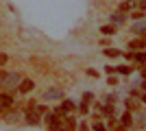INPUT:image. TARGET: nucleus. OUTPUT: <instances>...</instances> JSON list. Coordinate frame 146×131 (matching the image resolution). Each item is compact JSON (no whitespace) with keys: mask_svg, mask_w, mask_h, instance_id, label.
<instances>
[{"mask_svg":"<svg viewBox=\"0 0 146 131\" xmlns=\"http://www.w3.org/2000/svg\"><path fill=\"white\" fill-rule=\"evenodd\" d=\"M46 116V107L37 105V107H29V114H26V122L29 125H39V118Z\"/></svg>","mask_w":146,"mask_h":131,"instance_id":"nucleus-1","label":"nucleus"},{"mask_svg":"<svg viewBox=\"0 0 146 131\" xmlns=\"http://www.w3.org/2000/svg\"><path fill=\"white\" fill-rule=\"evenodd\" d=\"M20 74L18 72H5V76H2V81H0V85L5 87V90H13V87L20 85Z\"/></svg>","mask_w":146,"mask_h":131,"instance_id":"nucleus-2","label":"nucleus"},{"mask_svg":"<svg viewBox=\"0 0 146 131\" xmlns=\"http://www.w3.org/2000/svg\"><path fill=\"white\" fill-rule=\"evenodd\" d=\"M13 105H15V98H13V94H7V92L0 94V114H7Z\"/></svg>","mask_w":146,"mask_h":131,"instance_id":"nucleus-3","label":"nucleus"},{"mask_svg":"<svg viewBox=\"0 0 146 131\" xmlns=\"http://www.w3.org/2000/svg\"><path fill=\"white\" fill-rule=\"evenodd\" d=\"M129 48H131V53H146V37H137L133 39V42H129Z\"/></svg>","mask_w":146,"mask_h":131,"instance_id":"nucleus-4","label":"nucleus"},{"mask_svg":"<svg viewBox=\"0 0 146 131\" xmlns=\"http://www.w3.org/2000/svg\"><path fill=\"white\" fill-rule=\"evenodd\" d=\"M33 87H35V83L31 81V79H22L20 85H18V92L20 94H29V92H33Z\"/></svg>","mask_w":146,"mask_h":131,"instance_id":"nucleus-5","label":"nucleus"},{"mask_svg":"<svg viewBox=\"0 0 146 131\" xmlns=\"http://www.w3.org/2000/svg\"><path fill=\"white\" fill-rule=\"evenodd\" d=\"M72 109H74V103H72V100H63V103L57 107V114H59V116H66V114H70Z\"/></svg>","mask_w":146,"mask_h":131,"instance_id":"nucleus-6","label":"nucleus"},{"mask_svg":"<svg viewBox=\"0 0 146 131\" xmlns=\"http://www.w3.org/2000/svg\"><path fill=\"white\" fill-rule=\"evenodd\" d=\"M55 98H63L61 90H46L44 92V100H55Z\"/></svg>","mask_w":146,"mask_h":131,"instance_id":"nucleus-7","label":"nucleus"},{"mask_svg":"<svg viewBox=\"0 0 146 131\" xmlns=\"http://www.w3.org/2000/svg\"><path fill=\"white\" fill-rule=\"evenodd\" d=\"M46 120H48V127H50V129H55V127H59L61 125V116H59V114H48V116H46Z\"/></svg>","mask_w":146,"mask_h":131,"instance_id":"nucleus-8","label":"nucleus"},{"mask_svg":"<svg viewBox=\"0 0 146 131\" xmlns=\"http://www.w3.org/2000/svg\"><path fill=\"white\" fill-rule=\"evenodd\" d=\"M129 59L131 61H135V63H146V53H129Z\"/></svg>","mask_w":146,"mask_h":131,"instance_id":"nucleus-9","label":"nucleus"},{"mask_svg":"<svg viewBox=\"0 0 146 131\" xmlns=\"http://www.w3.org/2000/svg\"><path fill=\"white\" fill-rule=\"evenodd\" d=\"M135 7H137V5H135V0H127V2H122V5L118 7V11H120V13H124V11H135Z\"/></svg>","mask_w":146,"mask_h":131,"instance_id":"nucleus-10","label":"nucleus"},{"mask_svg":"<svg viewBox=\"0 0 146 131\" xmlns=\"http://www.w3.org/2000/svg\"><path fill=\"white\" fill-rule=\"evenodd\" d=\"M122 22H124V13L116 11L113 15H111V24H122Z\"/></svg>","mask_w":146,"mask_h":131,"instance_id":"nucleus-11","label":"nucleus"},{"mask_svg":"<svg viewBox=\"0 0 146 131\" xmlns=\"http://www.w3.org/2000/svg\"><path fill=\"white\" fill-rule=\"evenodd\" d=\"M100 33H103V35H113V33H116V26H113V24H109V26H100Z\"/></svg>","mask_w":146,"mask_h":131,"instance_id":"nucleus-12","label":"nucleus"},{"mask_svg":"<svg viewBox=\"0 0 146 131\" xmlns=\"http://www.w3.org/2000/svg\"><path fill=\"white\" fill-rule=\"evenodd\" d=\"M105 55H107V57H120L122 53L118 48H105Z\"/></svg>","mask_w":146,"mask_h":131,"instance_id":"nucleus-13","label":"nucleus"},{"mask_svg":"<svg viewBox=\"0 0 146 131\" xmlns=\"http://www.w3.org/2000/svg\"><path fill=\"white\" fill-rule=\"evenodd\" d=\"M122 125H124V127L133 125V120H131V114H129V112H124V114H122Z\"/></svg>","mask_w":146,"mask_h":131,"instance_id":"nucleus-14","label":"nucleus"},{"mask_svg":"<svg viewBox=\"0 0 146 131\" xmlns=\"http://www.w3.org/2000/svg\"><path fill=\"white\" fill-rule=\"evenodd\" d=\"M113 72H120V74H131V68H129V66H120V68H113Z\"/></svg>","mask_w":146,"mask_h":131,"instance_id":"nucleus-15","label":"nucleus"},{"mask_svg":"<svg viewBox=\"0 0 146 131\" xmlns=\"http://www.w3.org/2000/svg\"><path fill=\"white\" fill-rule=\"evenodd\" d=\"M94 131H107V129H105L103 122H96V125H94Z\"/></svg>","mask_w":146,"mask_h":131,"instance_id":"nucleus-16","label":"nucleus"},{"mask_svg":"<svg viewBox=\"0 0 146 131\" xmlns=\"http://www.w3.org/2000/svg\"><path fill=\"white\" fill-rule=\"evenodd\" d=\"M81 112H83V114L90 112V105H87V103H81Z\"/></svg>","mask_w":146,"mask_h":131,"instance_id":"nucleus-17","label":"nucleus"},{"mask_svg":"<svg viewBox=\"0 0 146 131\" xmlns=\"http://www.w3.org/2000/svg\"><path fill=\"white\" fill-rule=\"evenodd\" d=\"M50 131H70V129H66L63 125H59V127H55V129H50Z\"/></svg>","mask_w":146,"mask_h":131,"instance_id":"nucleus-18","label":"nucleus"},{"mask_svg":"<svg viewBox=\"0 0 146 131\" xmlns=\"http://www.w3.org/2000/svg\"><path fill=\"white\" fill-rule=\"evenodd\" d=\"M137 11H142V13H144V15H146V2H142V5H140V9H137Z\"/></svg>","mask_w":146,"mask_h":131,"instance_id":"nucleus-19","label":"nucleus"},{"mask_svg":"<svg viewBox=\"0 0 146 131\" xmlns=\"http://www.w3.org/2000/svg\"><path fill=\"white\" fill-rule=\"evenodd\" d=\"M7 63V55H0V66H5Z\"/></svg>","mask_w":146,"mask_h":131,"instance_id":"nucleus-20","label":"nucleus"},{"mask_svg":"<svg viewBox=\"0 0 146 131\" xmlns=\"http://www.w3.org/2000/svg\"><path fill=\"white\" fill-rule=\"evenodd\" d=\"M79 131H90V127H87V125H85V122H83V125H81V127H79Z\"/></svg>","mask_w":146,"mask_h":131,"instance_id":"nucleus-21","label":"nucleus"},{"mask_svg":"<svg viewBox=\"0 0 146 131\" xmlns=\"http://www.w3.org/2000/svg\"><path fill=\"white\" fill-rule=\"evenodd\" d=\"M142 100H144V103H146V94H142Z\"/></svg>","mask_w":146,"mask_h":131,"instance_id":"nucleus-22","label":"nucleus"},{"mask_svg":"<svg viewBox=\"0 0 146 131\" xmlns=\"http://www.w3.org/2000/svg\"><path fill=\"white\" fill-rule=\"evenodd\" d=\"M142 87H144V90H146V79H144V83H142Z\"/></svg>","mask_w":146,"mask_h":131,"instance_id":"nucleus-23","label":"nucleus"},{"mask_svg":"<svg viewBox=\"0 0 146 131\" xmlns=\"http://www.w3.org/2000/svg\"><path fill=\"white\" fill-rule=\"evenodd\" d=\"M2 76H5V72H0V81H2Z\"/></svg>","mask_w":146,"mask_h":131,"instance_id":"nucleus-24","label":"nucleus"},{"mask_svg":"<svg viewBox=\"0 0 146 131\" xmlns=\"http://www.w3.org/2000/svg\"><path fill=\"white\" fill-rule=\"evenodd\" d=\"M140 2H146V0H140Z\"/></svg>","mask_w":146,"mask_h":131,"instance_id":"nucleus-25","label":"nucleus"}]
</instances>
